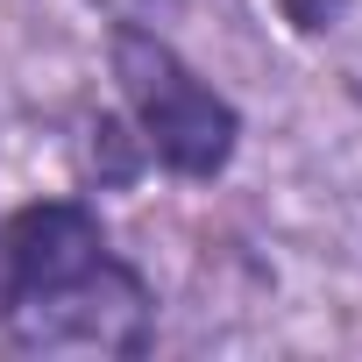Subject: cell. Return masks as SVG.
<instances>
[{
  "label": "cell",
  "instance_id": "3957f363",
  "mask_svg": "<svg viewBox=\"0 0 362 362\" xmlns=\"http://www.w3.org/2000/svg\"><path fill=\"white\" fill-rule=\"evenodd\" d=\"M93 8H100L114 29H163V36H170V22L185 15V0H93Z\"/></svg>",
  "mask_w": 362,
  "mask_h": 362
},
{
  "label": "cell",
  "instance_id": "277c9868",
  "mask_svg": "<svg viewBox=\"0 0 362 362\" xmlns=\"http://www.w3.org/2000/svg\"><path fill=\"white\" fill-rule=\"evenodd\" d=\"M277 8H284V22H291L298 36H327V29L355 8V0H277Z\"/></svg>",
  "mask_w": 362,
  "mask_h": 362
},
{
  "label": "cell",
  "instance_id": "6da1fadb",
  "mask_svg": "<svg viewBox=\"0 0 362 362\" xmlns=\"http://www.w3.org/2000/svg\"><path fill=\"white\" fill-rule=\"evenodd\" d=\"M0 341L43 362H135L156 341V291L114 249L100 206L29 199L0 214Z\"/></svg>",
  "mask_w": 362,
  "mask_h": 362
},
{
  "label": "cell",
  "instance_id": "7a4b0ae2",
  "mask_svg": "<svg viewBox=\"0 0 362 362\" xmlns=\"http://www.w3.org/2000/svg\"><path fill=\"white\" fill-rule=\"evenodd\" d=\"M107 64L121 86V114L142 135L149 163L185 185H214L242 149V107L199 78L163 29H107Z\"/></svg>",
  "mask_w": 362,
  "mask_h": 362
}]
</instances>
